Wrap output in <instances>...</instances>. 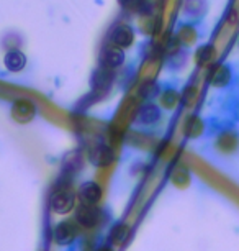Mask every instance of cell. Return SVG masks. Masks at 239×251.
Returning a JSON list of instances; mask_svg holds the SVG:
<instances>
[{"label": "cell", "mask_w": 239, "mask_h": 251, "mask_svg": "<svg viewBox=\"0 0 239 251\" xmlns=\"http://www.w3.org/2000/svg\"><path fill=\"white\" fill-rule=\"evenodd\" d=\"M177 99H179V96H177L175 91H166L161 96V102L166 108H172L177 103Z\"/></svg>", "instance_id": "obj_14"}, {"label": "cell", "mask_w": 239, "mask_h": 251, "mask_svg": "<svg viewBox=\"0 0 239 251\" xmlns=\"http://www.w3.org/2000/svg\"><path fill=\"white\" fill-rule=\"evenodd\" d=\"M109 43L125 50L134 43V31L128 23H115L109 31Z\"/></svg>", "instance_id": "obj_2"}, {"label": "cell", "mask_w": 239, "mask_h": 251, "mask_svg": "<svg viewBox=\"0 0 239 251\" xmlns=\"http://www.w3.org/2000/svg\"><path fill=\"white\" fill-rule=\"evenodd\" d=\"M228 80H229V69L226 66H219V68H217V71L213 73V77H212L213 86L223 87L228 84Z\"/></svg>", "instance_id": "obj_13"}, {"label": "cell", "mask_w": 239, "mask_h": 251, "mask_svg": "<svg viewBox=\"0 0 239 251\" xmlns=\"http://www.w3.org/2000/svg\"><path fill=\"white\" fill-rule=\"evenodd\" d=\"M98 63H100V68H105L110 71L118 69L125 63V51L118 48V46L107 43V45H104V48L100 50Z\"/></svg>", "instance_id": "obj_1"}, {"label": "cell", "mask_w": 239, "mask_h": 251, "mask_svg": "<svg viewBox=\"0 0 239 251\" xmlns=\"http://www.w3.org/2000/svg\"><path fill=\"white\" fill-rule=\"evenodd\" d=\"M128 236H130V226L126 224H116L110 231V243L121 245V243H125Z\"/></svg>", "instance_id": "obj_12"}, {"label": "cell", "mask_w": 239, "mask_h": 251, "mask_svg": "<svg viewBox=\"0 0 239 251\" xmlns=\"http://www.w3.org/2000/svg\"><path fill=\"white\" fill-rule=\"evenodd\" d=\"M76 220L84 228H93V226H97L100 224L102 210L97 205H86V203H81V205L77 207Z\"/></svg>", "instance_id": "obj_7"}, {"label": "cell", "mask_w": 239, "mask_h": 251, "mask_svg": "<svg viewBox=\"0 0 239 251\" xmlns=\"http://www.w3.org/2000/svg\"><path fill=\"white\" fill-rule=\"evenodd\" d=\"M76 207V196L67 189H59L51 197V210L58 215L69 214Z\"/></svg>", "instance_id": "obj_3"}, {"label": "cell", "mask_w": 239, "mask_h": 251, "mask_svg": "<svg viewBox=\"0 0 239 251\" xmlns=\"http://www.w3.org/2000/svg\"><path fill=\"white\" fill-rule=\"evenodd\" d=\"M77 197H79V201H81V203H86V205H97V203L102 201V197H104V189L95 181H86L79 186Z\"/></svg>", "instance_id": "obj_6"}, {"label": "cell", "mask_w": 239, "mask_h": 251, "mask_svg": "<svg viewBox=\"0 0 239 251\" xmlns=\"http://www.w3.org/2000/svg\"><path fill=\"white\" fill-rule=\"evenodd\" d=\"M159 120H161V108L151 102L143 103L138 108V112L134 113V122L138 125H154Z\"/></svg>", "instance_id": "obj_8"}, {"label": "cell", "mask_w": 239, "mask_h": 251, "mask_svg": "<svg viewBox=\"0 0 239 251\" xmlns=\"http://www.w3.org/2000/svg\"><path fill=\"white\" fill-rule=\"evenodd\" d=\"M185 10L192 15H198V13L203 12V0H187Z\"/></svg>", "instance_id": "obj_15"}, {"label": "cell", "mask_w": 239, "mask_h": 251, "mask_svg": "<svg viewBox=\"0 0 239 251\" xmlns=\"http://www.w3.org/2000/svg\"><path fill=\"white\" fill-rule=\"evenodd\" d=\"M118 5L121 8H126V10H136L139 5H141L143 0H116Z\"/></svg>", "instance_id": "obj_16"}, {"label": "cell", "mask_w": 239, "mask_h": 251, "mask_svg": "<svg viewBox=\"0 0 239 251\" xmlns=\"http://www.w3.org/2000/svg\"><path fill=\"white\" fill-rule=\"evenodd\" d=\"M26 56L20 50H10L3 56V64L10 73H20L26 66Z\"/></svg>", "instance_id": "obj_10"}, {"label": "cell", "mask_w": 239, "mask_h": 251, "mask_svg": "<svg viewBox=\"0 0 239 251\" xmlns=\"http://www.w3.org/2000/svg\"><path fill=\"white\" fill-rule=\"evenodd\" d=\"M88 161L95 168H105L115 161V151L107 143H95L88 150Z\"/></svg>", "instance_id": "obj_4"}, {"label": "cell", "mask_w": 239, "mask_h": 251, "mask_svg": "<svg viewBox=\"0 0 239 251\" xmlns=\"http://www.w3.org/2000/svg\"><path fill=\"white\" fill-rule=\"evenodd\" d=\"M98 251H111V250H110V248H100Z\"/></svg>", "instance_id": "obj_17"}, {"label": "cell", "mask_w": 239, "mask_h": 251, "mask_svg": "<svg viewBox=\"0 0 239 251\" xmlns=\"http://www.w3.org/2000/svg\"><path fill=\"white\" fill-rule=\"evenodd\" d=\"M53 238L56 241V245H59V246L71 245L72 241L77 238V224L72 220L59 222L53 230Z\"/></svg>", "instance_id": "obj_5"}, {"label": "cell", "mask_w": 239, "mask_h": 251, "mask_svg": "<svg viewBox=\"0 0 239 251\" xmlns=\"http://www.w3.org/2000/svg\"><path fill=\"white\" fill-rule=\"evenodd\" d=\"M35 113H36L35 103L31 100H26V99H20V100H17L12 107V117L20 123L30 122L31 118L35 117Z\"/></svg>", "instance_id": "obj_9"}, {"label": "cell", "mask_w": 239, "mask_h": 251, "mask_svg": "<svg viewBox=\"0 0 239 251\" xmlns=\"http://www.w3.org/2000/svg\"><path fill=\"white\" fill-rule=\"evenodd\" d=\"M111 82H113V73L105 68H97L90 77L93 91H107V89H110Z\"/></svg>", "instance_id": "obj_11"}]
</instances>
